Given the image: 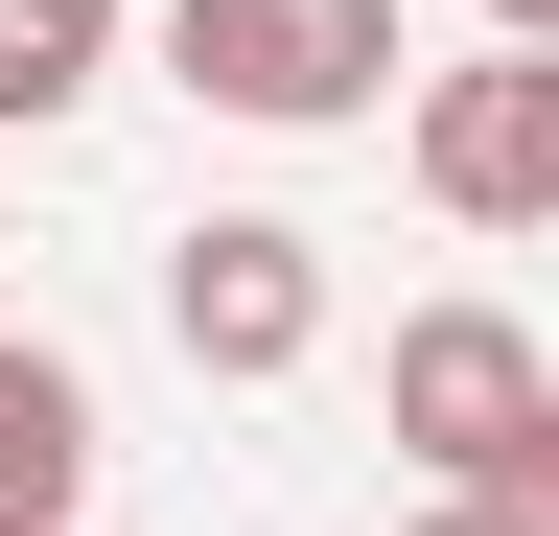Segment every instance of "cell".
<instances>
[{
  "label": "cell",
  "mask_w": 559,
  "mask_h": 536,
  "mask_svg": "<svg viewBox=\"0 0 559 536\" xmlns=\"http://www.w3.org/2000/svg\"><path fill=\"white\" fill-rule=\"evenodd\" d=\"M489 24H513V47H559V0H489Z\"/></svg>",
  "instance_id": "9c48e42d"
},
{
  "label": "cell",
  "mask_w": 559,
  "mask_h": 536,
  "mask_svg": "<svg viewBox=\"0 0 559 536\" xmlns=\"http://www.w3.org/2000/svg\"><path fill=\"white\" fill-rule=\"evenodd\" d=\"M164 71L257 141H326V117L396 94V0H164Z\"/></svg>",
  "instance_id": "6da1fadb"
},
{
  "label": "cell",
  "mask_w": 559,
  "mask_h": 536,
  "mask_svg": "<svg viewBox=\"0 0 559 536\" xmlns=\"http://www.w3.org/2000/svg\"><path fill=\"white\" fill-rule=\"evenodd\" d=\"M70 490H94V373L0 350V536H70Z\"/></svg>",
  "instance_id": "5b68a950"
},
{
  "label": "cell",
  "mask_w": 559,
  "mask_h": 536,
  "mask_svg": "<svg viewBox=\"0 0 559 536\" xmlns=\"http://www.w3.org/2000/svg\"><path fill=\"white\" fill-rule=\"evenodd\" d=\"M94 71H117V0H0V117H24V141H47Z\"/></svg>",
  "instance_id": "8992f818"
},
{
  "label": "cell",
  "mask_w": 559,
  "mask_h": 536,
  "mask_svg": "<svg viewBox=\"0 0 559 536\" xmlns=\"http://www.w3.org/2000/svg\"><path fill=\"white\" fill-rule=\"evenodd\" d=\"M489 490H513V513H536V536H559V420H536V443H513V466H489Z\"/></svg>",
  "instance_id": "52a82bcc"
},
{
  "label": "cell",
  "mask_w": 559,
  "mask_h": 536,
  "mask_svg": "<svg viewBox=\"0 0 559 536\" xmlns=\"http://www.w3.org/2000/svg\"><path fill=\"white\" fill-rule=\"evenodd\" d=\"M419 536H536V513H513V490H443V513H419Z\"/></svg>",
  "instance_id": "ba28073f"
},
{
  "label": "cell",
  "mask_w": 559,
  "mask_h": 536,
  "mask_svg": "<svg viewBox=\"0 0 559 536\" xmlns=\"http://www.w3.org/2000/svg\"><path fill=\"white\" fill-rule=\"evenodd\" d=\"M536 420H559V373H536V326H513V303H419V326H396V443L443 466V490H489Z\"/></svg>",
  "instance_id": "7a4b0ae2"
},
{
  "label": "cell",
  "mask_w": 559,
  "mask_h": 536,
  "mask_svg": "<svg viewBox=\"0 0 559 536\" xmlns=\"http://www.w3.org/2000/svg\"><path fill=\"white\" fill-rule=\"evenodd\" d=\"M164 326H187V373H304L326 350V234H280V211H210L187 257H164Z\"/></svg>",
  "instance_id": "3957f363"
},
{
  "label": "cell",
  "mask_w": 559,
  "mask_h": 536,
  "mask_svg": "<svg viewBox=\"0 0 559 536\" xmlns=\"http://www.w3.org/2000/svg\"><path fill=\"white\" fill-rule=\"evenodd\" d=\"M419 187H443L466 234H536V211H559V47L419 71Z\"/></svg>",
  "instance_id": "277c9868"
}]
</instances>
